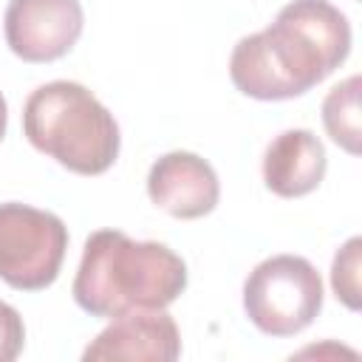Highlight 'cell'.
Wrapping results in <instances>:
<instances>
[{"mask_svg":"<svg viewBox=\"0 0 362 362\" xmlns=\"http://www.w3.org/2000/svg\"><path fill=\"white\" fill-rule=\"evenodd\" d=\"M351 51V23L328 0H291L274 23L238 40L229 57L235 88L260 102L303 96Z\"/></svg>","mask_w":362,"mask_h":362,"instance_id":"1","label":"cell"},{"mask_svg":"<svg viewBox=\"0 0 362 362\" xmlns=\"http://www.w3.org/2000/svg\"><path fill=\"white\" fill-rule=\"evenodd\" d=\"M184 288L187 263L170 246L99 229L85 240L71 294L90 317L113 320L127 311L167 308Z\"/></svg>","mask_w":362,"mask_h":362,"instance_id":"2","label":"cell"},{"mask_svg":"<svg viewBox=\"0 0 362 362\" xmlns=\"http://www.w3.org/2000/svg\"><path fill=\"white\" fill-rule=\"evenodd\" d=\"M25 139L76 175H102L119 158L113 113L79 82L54 79L31 90L23 107Z\"/></svg>","mask_w":362,"mask_h":362,"instance_id":"3","label":"cell"},{"mask_svg":"<svg viewBox=\"0 0 362 362\" xmlns=\"http://www.w3.org/2000/svg\"><path fill=\"white\" fill-rule=\"evenodd\" d=\"M249 322L269 337H294L314 322L322 308L320 272L300 255L260 260L243 283Z\"/></svg>","mask_w":362,"mask_h":362,"instance_id":"4","label":"cell"},{"mask_svg":"<svg viewBox=\"0 0 362 362\" xmlns=\"http://www.w3.org/2000/svg\"><path fill=\"white\" fill-rule=\"evenodd\" d=\"M68 252V226L59 215L28 204H0V280L17 291L48 288Z\"/></svg>","mask_w":362,"mask_h":362,"instance_id":"5","label":"cell"},{"mask_svg":"<svg viewBox=\"0 0 362 362\" xmlns=\"http://www.w3.org/2000/svg\"><path fill=\"white\" fill-rule=\"evenodd\" d=\"M85 14L79 0H8L3 31L23 62H54L82 37Z\"/></svg>","mask_w":362,"mask_h":362,"instance_id":"6","label":"cell"},{"mask_svg":"<svg viewBox=\"0 0 362 362\" xmlns=\"http://www.w3.org/2000/svg\"><path fill=\"white\" fill-rule=\"evenodd\" d=\"M147 195L167 215L178 221H195L218 206L221 181L206 158L187 150H173L150 167Z\"/></svg>","mask_w":362,"mask_h":362,"instance_id":"7","label":"cell"},{"mask_svg":"<svg viewBox=\"0 0 362 362\" xmlns=\"http://www.w3.org/2000/svg\"><path fill=\"white\" fill-rule=\"evenodd\" d=\"M181 356V334L164 308L127 311L82 351L85 362L127 359V362H173Z\"/></svg>","mask_w":362,"mask_h":362,"instance_id":"8","label":"cell"},{"mask_svg":"<svg viewBox=\"0 0 362 362\" xmlns=\"http://www.w3.org/2000/svg\"><path fill=\"white\" fill-rule=\"evenodd\" d=\"M325 147L305 127L283 130L263 153V181L280 198H303L314 192L325 178Z\"/></svg>","mask_w":362,"mask_h":362,"instance_id":"9","label":"cell"},{"mask_svg":"<svg viewBox=\"0 0 362 362\" xmlns=\"http://www.w3.org/2000/svg\"><path fill=\"white\" fill-rule=\"evenodd\" d=\"M322 124L334 144L359 156V76H348L322 99Z\"/></svg>","mask_w":362,"mask_h":362,"instance_id":"10","label":"cell"},{"mask_svg":"<svg viewBox=\"0 0 362 362\" xmlns=\"http://www.w3.org/2000/svg\"><path fill=\"white\" fill-rule=\"evenodd\" d=\"M359 255H362V238L345 240V246L334 255L331 263V288L339 303H345L351 311H359L362 294H359Z\"/></svg>","mask_w":362,"mask_h":362,"instance_id":"11","label":"cell"},{"mask_svg":"<svg viewBox=\"0 0 362 362\" xmlns=\"http://www.w3.org/2000/svg\"><path fill=\"white\" fill-rule=\"evenodd\" d=\"M25 345V325L14 305L0 300V362H11L20 356Z\"/></svg>","mask_w":362,"mask_h":362,"instance_id":"12","label":"cell"},{"mask_svg":"<svg viewBox=\"0 0 362 362\" xmlns=\"http://www.w3.org/2000/svg\"><path fill=\"white\" fill-rule=\"evenodd\" d=\"M6 124H8V105H6V96L0 93V139L6 136Z\"/></svg>","mask_w":362,"mask_h":362,"instance_id":"13","label":"cell"}]
</instances>
